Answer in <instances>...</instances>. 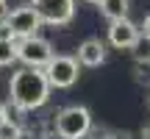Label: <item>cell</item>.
Here are the masks:
<instances>
[{
    "instance_id": "6da1fadb",
    "label": "cell",
    "mask_w": 150,
    "mask_h": 139,
    "mask_svg": "<svg viewBox=\"0 0 150 139\" xmlns=\"http://www.w3.org/2000/svg\"><path fill=\"white\" fill-rule=\"evenodd\" d=\"M50 81L45 75L42 67H25L20 72L11 75V84H8V95L14 100L17 109L22 111H33V109L45 106L50 97Z\"/></svg>"
},
{
    "instance_id": "7a4b0ae2",
    "label": "cell",
    "mask_w": 150,
    "mask_h": 139,
    "mask_svg": "<svg viewBox=\"0 0 150 139\" xmlns=\"http://www.w3.org/2000/svg\"><path fill=\"white\" fill-rule=\"evenodd\" d=\"M92 131V114L86 106H67L56 114V134L61 139H83Z\"/></svg>"
},
{
    "instance_id": "3957f363",
    "label": "cell",
    "mask_w": 150,
    "mask_h": 139,
    "mask_svg": "<svg viewBox=\"0 0 150 139\" xmlns=\"http://www.w3.org/2000/svg\"><path fill=\"white\" fill-rule=\"evenodd\" d=\"M42 70H45V75H47L53 89H70L75 81H78L81 61L72 59V56H53Z\"/></svg>"
},
{
    "instance_id": "277c9868",
    "label": "cell",
    "mask_w": 150,
    "mask_h": 139,
    "mask_svg": "<svg viewBox=\"0 0 150 139\" xmlns=\"http://www.w3.org/2000/svg\"><path fill=\"white\" fill-rule=\"evenodd\" d=\"M17 56L28 67H45L53 59V48L42 36H25V39H17Z\"/></svg>"
},
{
    "instance_id": "5b68a950",
    "label": "cell",
    "mask_w": 150,
    "mask_h": 139,
    "mask_svg": "<svg viewBox=\"0 0 150 139\" xmlns=\"http://www.w3.org/2000/svg\"><path fill=\"white\" fill-rule=\"evenodd\" d=\"M45 25H67L75 14V0H31Z\"/></svg>"
},
{
    "instance_id": "8992f818",
    "label": "cell",
    "mask_w": 150,
    "mask_h": 139,
    "mask_svg": "<svg viewBox=\"0 0 150 139\" xmlns=\"http://www.w3.org/2000/svg\"><path fill=\"white\" fill-rule=\"evenodd\" d=\"M6 20H8V25L14 28L17 39L36 36L39 25H42V20H39V14H36V9H33V6H20V9H14Z\"/></svg>"
},
{
    "instance_id": "52a82bcc",
    "label": "cell",
    "mask_w": 150,
    "mask_h": 139,
    "mask_svg": "<svg viewBox=\"0 0 150 139\" xmlns=\"http://www.w3.org/2000/svg\"><path fill=\"white\" fill-rule=\"evenodd\" d=\"M139 39H142V28H136L128 17H122V20H111V25H108V42H111L117 50L134 48Z\"/></svg>"
},
{
    "instance_id": "ba28073f",
    "label": "cell",
    "mask_w": 150,
    "mask_h": 139,
    "mask_svg": "<svg viewBox=\"0 0 150 139\" xmlns=\"http://www.w3.org/2000/svg\"><path fill=\"white\" fill-rule=\"evenodd\" d=\"M78 61L81 67H100L106 61V45L100 39H86L78 48Z\"/></svg>"
},
{
    "instance_id": "9c48e42d",
    "label": "cell",
    "mask_w": 150,
    "mask_h": 139,
    "mask_svg": "<svg viewBox=\"0 0 150 139\" xmlns=\"http://www.w3.org/2000/svg\"><path fill=\"white\" fill-rule=\"evenodd\" d=\"M100 14L106 17L108 22L111 20H122L125 14H128V0H100Z\"/></svg>"
},
{
    "instance_id": "30bf717a",
    "label": "cell",
    "mask_w": 150,
    "mask_h": 139,
    "mask_svg": "<svg viewBox=\"0 0 150 139\" xmlns=\"http://www.w3.org/2000/svg\"><path fill=\"white\" fill-rule=\"evenodd\" d=\"M20 59L17 56V42H3L0 39V67H11Z\"/></svg>"
},
{
    "instance_id": "8fae6325",
    "label": "cell",
    "mask_w": 150,
    "mask_h": 139,
    "mask_svg": "<svg viewBox=\"0 0 150 139\" xmlns=\"http://www.w3.org/2000/svg\"><path fill=\"white\" fill-rule=\"evenodd\" d=\"M134 56H136V61H150V39L147 36L134 45Z\"/></svg>"
},
{
    "instance_id": "7c38bea8",
    "label": "cell",
    "mask_w": 150,
    "mask_h": 139,
    "mask_svg": "<svg viewBox=\"0 0 150 139\" xmlns=\"http://www.w3.org/2000/svg\"><path fill=\"white\" fill-rule=\"evenodd\" d=\"M0 39H3V42H17V33H14V28L8 25V20H0Z\"/></svg>"
},
{
    "instance_id": "4fadbf2b",
    "label": "cell",
    "mask_w": 150,
    "mask_h": 139,
    "mask_svg": "<svg viewBox=\"0 0 150 139\" xmlns=\"http://www.w3.org/2000/svg\"><path fill=\"white\" fill-rule=\"evenodd\" d=\"M8 125V111H6V106H0V131Z\"/></svg>"
},
{
    "instance_id": "5bb4252c",
    "label": "cell",
    "mask_w": 150,
    "mask_h": 139,
    "mask_svg": "<svg viewBox=\"0 0 150 139\" xmlns=\"http://www.w3.org/2000/svg\"><path fill=\"white\" fill-rule=\"evenodd\" d=\"M142 36H147V39H150V14L145 17V25H142Z\"/></svg>"
},
{
    "instance_id": "9a60e30c",
    "label": "cell",
    "mask_w": 150,
    "mask_h": 139,
    "mask_svg": "<svg viewBox=\"0 0 150 139\" xmlns=\"http://www.w3.org/2000/svg\"><path fill=\"white\" fill-rule=\"evenodd\" d=\"M6 17H8V3L0 0V20H6Z\"/></svg>"
},
{
    "instance_id": "2e32d148",
    "label": "cell",
    "mask_w": 150,
    "mask_h": 139,
    "mask_svg": "<svg viewBox=\"0 0 150 139\" xmlns=\"http://www.w3.org/2000/svg\"><path fill=\"white\" fill-rule=\"evenodd\" d=\"M142 139H150V125H147L145 131H142Z\"/></svg>"
},
{
    "instance_id": "e0dca14e",
    "label": "cell",
    "mask_w": 150,
    "mask_h": 139,
    "mask_svg": "<svg viewBox=\"0 0 150 139\" xmlns=\"http://www.w3.org/2000/svg\"><path fill=\"white\" fill-rule=\"evenodd\" d=\"M86 3H100V0H86Z\"/></svg>"
},
{
    "instance_id": "ac0fdd59",
    "label": "cell",
    "mask_w": 150,
    "mask_h": 139,
    "mask_svg": "<svg viewBox=\"0 0 150 139\" xmlns=\"http://www.w3.org/2000/svg\"><path fill=\"white\" fill-rule=\"evenodd\" d=\"M97 139H106V136H97Z\"/></svg>"
}]
</instances>
